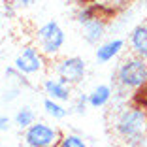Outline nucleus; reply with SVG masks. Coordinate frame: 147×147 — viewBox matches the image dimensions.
Wrapping results in <instances>:
<instances>
[{
    "label": "nucleus",
    "instance_id": "f03ea898",
    "mask_svg": "<svg viewBox=\"0 0 147 147\" xmlns=\"http://www.w3.org/2000/svg\"><path fill=\"white\" fill-rule=\"evenodd\" d=\"M111 79L113 85L123 87L132 94L142 89H147V61L142 57L132 55V53L123 57L113 72Z\"/></svg>",
    "mask_w": 147,
    "mask_h": 147
},
{
    "label": "nucleus",
    "instance_id": "20e7f679",
    "mask_svg": "<svg viewBox=\"0 0 147 147\" xmlns=\"http://www.w3.org/2000/svg\"><path fill=\"white\" fill-rule=\"evenodd\" d=\"M34 43L49 61H53L62 55V49L66 45V32L55 19H49L34 30Z\"/></svg>",
    "mask_w": 147,
    "mask_h": 147
},
{
    "label": "nucleus",
    "instance_id": "7ed1b4c3",
    "mask_svg": "<svg viewBox=\"0 0 147 147\" xmlns=\"http://www.w3.org/2000/svg\"><path fill=\"white\" fill-rule=\"evenodd\" d=\"M11 64L21 74L28 76V78H43V76L49 72L51 61H49L47 57L42 53V49L32 42V43H25V45L19 47V51L13 57Z\"/></svg>",
    "mask_w": 147,
    "mask_h": 147
},
{
    "label": "nucleus",
    "instance_id": "ddd939ff",
    "mask_svg": "<svg viewBox=\"0 0 147 147\" xmlns=\"http://www.w3.org/2000/svg\"><path fill=\"white\" fill-rule=\"evenodd\" d=\"M43 111L53 121H62V119L68 117L70 108L64 102H59V100H53V98H43Z\"/></svg>",
    "mask_w": 147,
    "mask_h": 147
},
{
    "label": "nucleus",
    "instance_id": "1a4fd4ad",
    "mask_svg": "<svg viewBox=\"0 0 147 147\" xmlns=\"http://www.w3.org/2000/svg\"><path fill=\"white\" fill-rule=\"evenodd\" d=\"M125 47H126V40H123V38L106 40V42L96 45L94 57H96V61H98L100 64H108V62L115 61L117 57H121V53L125 51Z\"/></svg>",
    "mask_w": 147,
    "mask_h": 147
},
{
    "label": "nucleus",
    "instance_id": "4468645a",
    "mask_svg": "<svg viewBox=\"0 0 147 147\" xmlns=\"http://www.w3.org/2000/svg\"><path fill=\"white\" fill-rule=\"evenodd\" d=\"M36 121H38V119H36V113H34V109H32L30 106H21V108L15 111V115H13V125L17 126L21 132L26 130Z\"/></svg>",
    "mask_w": 147,
    "mask_h": 147
},
{
    "label": "nucleus",
    "instance_id": "412c9836",
    "mask_svg": "<svg viewBox=\"0 0 147 147\" xmlns=\"http://www.w3.org/2000/svg\"><path fill=\"white\" fill-rule=\"evenodd\" d=\"M13 4H15V8L19 9V11H23V9H26V8H30L32 6V2L34 0H11Z\"/></svg>",
    "mask_w": 147,
    "mask_h": 147
},
{
    "label": "nucleus",
    "instance_id": "f3484780",
    "mask_svg": "<svg viewBox=\"0 0 147 147\" xmlns=\"http://www.w3.org/2000/svg\"><path fill=\"white\" fill-rule=\"evenodd\" d=\"M57 147H89V143L78 132H62L61 142H59Z\"/></svg>",
    "mask_w": 147,
    "mask_h": 147
},
{
    "label": "nucleus",
    "instance_id": "f8f14e48",
    "mask_svg": "<svg viewBox=\"0 0 147 147\" xmlns=\"http://www.w3.org/2000/svg\"><path fill=\"white\" fill-rule=\"evenodd\" d=\"M98 15H102V6H100V2H83V4H79V8L76 9L74 19L81 26V25H85V23H89L91 19L98 17Z\"/></svg>",
    "mask_w": 147,
    "mask_h": 147
},
{
    "label": "nucleus",
    "instance_id": "9b49d317",
    "mask_svg": "<svg viewBox=\"0 0 147 147\" xmlns=\"http://www.w3.org/2000/svg\"><path fill=\"white\" fill-rule=\"evenodd\" d=\"M111 98H113V85H108V83L94 85L89 91V106L92 109L108 108L111 104Z\"/></svg>",
    "mask_w": 147,
    "mask_h": 147
},
{
    "label": "nucleus",
    "instance_id": "6ab92c4d",
    "mask_svg": "<svg viewBox=\"0 0 147 147\" xmlns=\"http://www.w3.org/2000/svg\"><path fill=\"white\" fill-rule=\"evenodd\" d=\"M0 11H2L6 21H13V19H17V15H19V9L15 8V4H13L11 0H2V2H0Z\"/></svg>",
    "mask_w": 147,
    "mask_h": 147
},
{
    "label": "nucleus",
    "instance_id": "39448f33",
    "mask_svg": "<svg viewBox=\"0 0 147 147\" xmlns=\"http://www.w3.org/2000/svg\"><path fill=\"white\" fill-rule=\"evenodd\" d=\"M49 72L68 81L72 87H78L87 78V62L78 55H61L51 61Z\"/></svg>",
    "mask_w": 147,
    "mask_h": 147
},
{
    "label": "nucleus",
    "instance_id": "6e6552de",
    "mask_svg": "<svg viewBox=\"0 0 147 147\" xmlns=\"http://www.w3.org/2000/svg\"><path fill=\"white\" fill-rule=\"evenodd\" d=\"M108 26H109V17L98 15V17L91 19L89 23L81 25V38L89 45H98L104 42L106 34H108Z\"/></svg>",
    "mask_w": 147,
    "mask_h": 147
},
{
    "label": "nucleus",
    "instance_id": "aec40b11",
    "mask_svg": "<svg viewBox=\"0 0 147 147\" xmlns=\"http://www.w3.org/2000/svg\"><path fill=\"white\" fill-rule=\"evenodd\" d=\"M13 125V119H9L8 115H0V132H8Z\"/></svg>",
    "mask_w": 147,
    "mask_h": 147
},
{
    "label": "nucleus",
    "instance_id": "423d86ee",
    "mask_svg": "<svg viewBox=\"0 0 147 147\" xmlns=\"http://www.w3.org/2000/svg\"><path fill=\"white\" fill-rule=\"evenodd\" d=\"M61 136V128L47 121H36L23 130V142L26 147H57Z\"/></svg>",
    "mask_w": 147,
    "mask_h": 147
},
{
    "label": "nucleus",
    "instance_id": "dca6fc26",
    "mask_svg": "<svg viewBox=\"0 0 147 147\" xmlns=\"http://www.w3.org/2000/svg\"><path fill=\"white\" fill-rule=\"evenodd\" d=\"M70 113H76V115H85L87 113V108H91L89 106V92H78V94H74L72 100H70Z\"/></svg>",
    "mask_w": 147,
    "mask_h": 147
},
{
    "label": "nucleus",
    "instance_id": "f257e3e1",
    "mask_svg": "<svg viewBox=\"0 0 147 147\" xmlns=\"http://www.w3.org/2000/svg\"><path fill=\"white\" fill-rule=\"evenodd\" d=\"M111 132L125 147H143L147 142V108L132 102L115 108L111 115Z\"/></svg>",
    "mask_w": 147,
    "mask_h": 147
},
{
    "label": "nucleus",
    "instance_id": "0eeeda50",
    "mask_svg": "<svg viewBox=\"0 0 147 147\" xmlns=\"http://www.w3.org/2000/svg\"><path fill=\"white\" fill-rule=\"evenodd\" d=\"M40 89L45 94V98L59 100V102H64V104H70V100L74 96V87L62 78L55 76V74L43 76L42 81H40Z\"/></svg>",
    "mask_w": 147,
    "mask_h": 147
},
{
    "label": "nucleus",
    "instance_id": "2eb2a0df",
    "mask_svg": "<svg viewBox=\"0 0 147 147\" xmlns=\"http://www.w3.org/2000/svg\"><path fill=\"white\" fill-rule=\"evenodd\" d=\"M4 76H6V79H8V81L17 83V85H21L23 89H34V83L30 81V78H28V76H25V74H21L13 64L11 66H6Z\"/></svg>",
    "mask_w": 147,
    "mask_h": 147
},
{
    "label": "nucleus",
    "instance_id": "4be33fe9",
    "mask_svg": "<svg viewBox=\"0 0 147 147\" xmlns=\"http://www.w3.org/2000/svg\"><path fill=\"white\" fill-rule=\"evenodd\" d=\"M4 21H6V19H4V15H2V11H0V28L4 26Z\"/></svg>",
    "mask_w": 147,
    "mask_h": 147
},
{
    "label": "nucleus",
    "instance_id": "a211bd4d",
    "mask_svg": "<svg viewBox=\"0 0 147 147\" xmlns=\"http://www.w3.org/2000/svg\"><path fill=\"white\" fill-rule=\"evenodd\" d=\"M25 91L21 85H17V83H11V81H8V85L2 89V102H15V100L21 96V92Z\"/></svg>",
    "mask_w": 147,
    "mask_h": 147
},
{
    "label": "nucleus",
    "instance_id": "9d476101",
    "mask_svg": "<svg viewBox=\"0 0 147 147\" xmlns=\"http://www.w3.org/2000/svg\"><path fill=\"white\" fill-rule=\"evenodd\" d=\"M126 45L132 55L142 57L147 61V23H140L128 32Z\"/></svg>",
    "mask_w": 147,
    "mask_h": 147
}]
</instances>
